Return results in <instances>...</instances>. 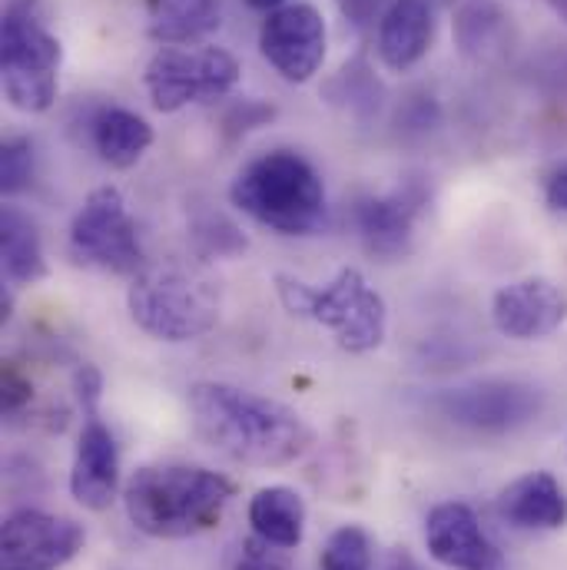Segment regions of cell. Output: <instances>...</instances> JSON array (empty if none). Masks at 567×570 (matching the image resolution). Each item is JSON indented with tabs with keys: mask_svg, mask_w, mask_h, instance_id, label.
<instances>
[{
	"mask_svg": "<svg viewBox=\"0 0 567 570\" xmlns=\"http://www.w3.org/2000/svg\"><path fill=\"white\" fill-rule=\"evenodd\" d=\"M127 305L146 335L163 342H196L219 322V295L209 279L183 266H143Z\"/></svg>",
	"mask_w": 567,
	"mask_h": 570,
	"instance_id": "5",
	"label": "cell"
},
{
	"mask_svg": "<svg viewBox=\"0 0 567 570\" xmlns=\"http://www.w3.org/2000/svg\"><path fill=\"white\" fill-rule=\"evenodd\" d=\"M0 259L3 276L13 285H33L47 276V256L37 223L17 206H3L0 216Z\"/></svg>",
	"mask_w": 567,
	"mask_h": 570,
	"instance_id": "21",
	"label": "cell"
},
{
	"mask_svg": "<svg viewBox=\"0 0 567 570\" xmlns=\"http://www.w3.org/2000/svg\"><path fill=\"white\" fill-rule=\"evenodd\" d=\"M273 117H276V107H266V104H260V100H243V104H236V107L226 114L223 130H226L229 140H236V137H246L250 130L266 127Z\"/></svg>",
	"mask_w": 567,
	"mask_h": 570,
	"instance_id": "27",
	"label": "cell"
},
{
	"mask_svg": "<svg viewBox=\"0 0 567 570\" xmlns=\"http://www.w3.org/2000/svg\"><path fill=\"white\" fill-rule=\"evenodd\" d=\"M389 570H422V568H419V561H416L409 551H392V558H389Z\"/></svg>",
	"mask_w": 567,
	"mask_h": 570,
	"instance_id": "33",
	"label": "cell"
},
{
	"mask_svg": "<svg viewBox=\"0 0 567 570\" xmlns=\"http://www.w3.org/2000/svg\"><path fill=\"white\" fill-rule=\"evenodd\" d=\"M117 488H120L117 438L97 415H90L77 441V454L70 468V494L87 511H107L117 501Z\"/></svg>",
	"mask_w": 567,
	"mask_h": 570,
	"instance_id": "15",
	"label": "cell"
},
{
	"mask_svg": "<svg viewBox=\"0 0 567 570\" xmlns=\"http://www.w3.org/2000/svg\"><path fill=\"white\" fill-rule=\"evenodd\" d=\"M434 43V7L431 0H392L379 17V60L405 73Z\"/></svg>",
	"mask_w": 567,
	"mask_h": 570,
	"instance_id": "16",
	"label": "cell"
},
{
	"mask_svg": "<svg viewBox=\"0 0 567 570\" xmlns=\"http://www.w3.org/2000/svg\"><path fill=\"white\" fill-rule=\"evenodd\" d=\"M90 142L114 169H130L153 146V127L127 107H100L90 120Z\"/></svg>",
	"mask_w": 567,
	"mask_h": 570,
	"instance_id": "19",
	"label": "cell"
},
{
	"mask_svg": "<svg viewBox=\"0 0 567 570\" xmlns=\"http://www.w3.org/2000/svg\"><path fill=\"white\" fill-rule=\"evenodd\" d=\"M428 186L412 176L385 196H365L352 209L355 233L375 259H402L416 246V223L428 209Z\"/></svg>",
	"mask_w": 567,
	"mask_h": 570,
	"instance_id": "11",
	"label": "cell"
},
{
	"mask_svg": "<svg viewBox=\"0 0 567 570\" xmlns=\"http://www.w3.org/2000/svg\"><path fill=\"white\" fill-rule=\"evenodd\" d=\"M7 570H23V568H7Z\"/></svg>",
	"mask_w": 567,
	"mask_h": 570,
	"instance_id": "36",
	"label": "cell"
},
{
	"mask_svg": "<svg viewBox=\"0 0 567 570\" xmlns=\"http://www.w3.org/2000/svg\"><path fill=\"white\" fill-rule=\"evenodd\" d=\"M149 37L163 43H189L219 23L216 0H146Z\"/></svg>",
	"mask_w": 567,
	"mask_h": 570,
	"instance_id": "22",
	"label": "cell"
},
{
	"mask_svg": "<svg viewBox=\"0 0 567 570\" xmlns=\"http://www.w3.org/2000/svg\"><path fill=\"white\" fill-rule=\"evenodd\" d=\"M551 3H555V10H558V13H565L567 17V0H551Z\"/></svg>",
	"mask_w": 567,
	"mask_h": 570,
	"instance_id": "35",
	"label": "cell"
},
{
	"mask_svg": "<svg viewBox=\"0 0 567 570\" xmlns=\"http://www.w3.org/2000/svg\"><path fill=\"white\" fill-rule=\"evenodd\" d=\"M74 389H77V399H80L84 415H87V419H90V415H97V402H100V392H104V379H100V372H97L94 365L77 368V375H74Z\"/></svg>",
	"mask_w": 567,
	"mask_h": 570,
	"instance_id": "29",
	"label": "cell"
},
{
	"mask_svg": "<svg viewBox=\"0 0 567 570\" xmlns=\"http://www.w3.org/2000/svg\"><path fill=\"white\" fill-rule=\"evenodd\" d=\"M250 524L260 541L280 551H295L305 538V501L285 484L263 488L250 501Z\"/></svg>",
	"mask_w": 567,
	"mask_h": 570,
	"instance_id": "20",
	"label": "cell"
},
{
	"mask_svg": "<svg viewBox=\"0 0 567 570\" xmlns=\"http://www.w3.org/2000/svg\"><path fill=\"white\" fill-rule=\"evenodd\" d=\"M30 399H33V385L17 372V365H7V368H3V412L13 415V412H20Z\"/></svg>",
	"mask_w": 567,
	"mask_h": 570,
	"instance_id": "30",
	"label": "cell"
},
{
	"mask_svg": "<svg viewBox=\"0 0 567 570\" xmlns=\"http://www.w3.org/2000/svg\"><path fill=\"white\" fill-rule=\"evenodd\" d=\"M253 10H266V13H273V10H280V7H285L289 0H246Z\"/></svg>",
	"mask_w": 567,
	"mask_h": 570,
	"instance_id": "34",
	"label": "cell"
},
{
	"mask_svg": "<svg viewBox=\"0 0 567 570\" xmlns=\"http://www.w3.org/2000/svg\"><path fill=\"white\" fill-rule=\"evenodd\" d=\"M270 548H273V544H266V541H260V538L246 541V544H243V554H239V561H236V568L233 570H289V564H285L283 558H276Z\"/></svg>",
	"mask_w": 567,
	"mask_h": 570,
	"instance_id": "28",
	"label": "cell"
},
{
	"mask_svg": "<svg viewBox=\"0 0 567 570\" xmlns=\"http://www.w3.org/2000/svg\"><path fill=\"white\" fill-rule=\"evenodd\" d=\"M236 488L226 474L199 464H146L124 491L130 524L156 541H179L213 531Z\"/></svg>",
	"mask_w": 567,
	"mask_h": 570,
	"instance_id": "2",
	"label": "cell"
},
{
	"mask_svg": "<svg viewBox=\"0 0 567 570\" xmlns=\"http://www.w3.org/2000/svg\"><path fill=\"white\" fill-rule=\"evenodd\" d=\"M229 199L280 236H312L325 226L329 213L322 176L295 149H270L250 159L236 173Z\"/></svg>",
	"mask_w": 567,
	"mask_h": 570,
	"instance_id": "3",
	"label": "cell"
},
{
	"mask_svg": "<svg viewBox=\"0 0 567 570\" xmlns=\"http://www.w3.org/2000/svg\"><path fill=\"white\" fill-rule=\"evenodd\" d=\"M498 514L518 531H561L567 494L551 471H528L498 494Z\"/></svg>",
	"mask_w": 567,
	"mask_h": 570,
	"instance_id": "17",
	"label": "cell"
},
{
	"mask_svg": "<svg viewBox=\"0 0 567 570\" xmlns=\"http://www.w3.org/2000/svg\"><path fill=\"white\" fill-rule=\"evenodd\" d=\"M322 570H372V541L359 524H342L329 534Z\"/></svg>",
	"mask_w": 567,
	"mask_h": 570,
	"instance_id": "23",
	"label": "cell"
},
{
	"mask_svg": "<svg viewBox=\"0 0 567 570\" xmlns=\"http://www.w3.org/2000/svg\"><path fill=\"white\" fill-rule=\"evenodd\" d=\"M189 415L209 448L239 464L283 468L312 448V428L299 412L226 382H196L189 389Z\"/></svg>",
	"mask_w": 567,
	"mask_h": 570,
	"instance_id": "1",
	"label": "cell"
},
{
	"mask_svg": "<svg viewBox=\"0 0 567 570\" xmlns=\"http://www.w3.org/2000/svg\"><path fill=\"white\" fill-rule=\"evenodd\" d=\"M495 328L518 342H535L555 335L567 322V292L551 279L531 276L505 285L491 302Z\"/></svg>",
	"mask_w": 567,
	"mask_h": 570,
	"instance_id": "14",
	"label": "cell"
},
{
	"mask_svg": "<svg viewBox=\"0 0 567 570\" xmlns=\"http://www.w3.org/2000/svg\"><path fill=\"white\" fill-rule=\"evenodd\" d=\"M431 409L461 431L505 438L541 419L545 392L518 379H481L438 392L431 399Z\"/></svg>",
	"mask_w": 567,
	"mask_h": 570,
	"instance_id": "7",
	"label": "cell"
},
{
	"mask_svg": "<svg viewBox=\"0 0 567 570\" xmlns=\"http://www.w3.org/2000/svg\"><path fill=\"white\" fill-rule=\"evenodd\" d=\"M193 239L206 256H233L246 249V236L223 216H206L203 223H196Z\"/></svg>",
	"mask_w": 567,
	"mask_h": 570,
	"instance_id": "25",
	"label": "cell"
},
{
	"mask_svg": "<svg viewBox=\"0 0 567 570\" xmlns=\"http://www.w3.org/2000/svg\"><path fill=\"white\" fill-rule=\"evenodd\" d=\"M87 541L84 524L74 518L47 514L37 508L13 511L3 521V561L7 568L57 570L80 554Z\"/></svg>",
	"mask_w": 567,
	"mask_h": 570,
	"instance_id": "12",
	"label": "cell"
},
{
	"mask_svg": "<svg viewBox=\"0 0 567 570\" xmlns=\"http://www.w3.org/2000/svg\"><path fill=\"white\" fill-rule=\"evenodd\" d=\"M545 203L555 213H567V159H561L555 169H548V176H545Z\"/></svg>",
	"mask_w": 567,
	"mask_h": 570,
	"instance_id": "32",
	"label": "cell"
},
{
	"mask_svg": "<svg viewBox=\"0 0 567 570\" xmlns=\"http://www.w3.org/2000/svg\"><path fill=\"white\" fill-rule=\"evenodd\" d=\"M434 120H438V107H434L431 97H412V104L405 107V117L399 114V124H402L405 130H416V134L431 130Z\"/></svg>",
	"mask_w": 567,
	"mask_h": 570,
	"instance_id": "31",
	"label": "cell"
},
{
	"mask_svg": "<svg viewBox=\"0 0 567 570\" xmlns=\"http://www.w3.org/2000/svg\"><path fill=\"white\" fill-rule=\"evenodd\" d=\"M70 256L80 266H94L114 276H137L143 259L137 223L117 186L94 189L70 223Z\"/></svg>",
	"mask_w": 567,
	"mask_h": 570,
	"instance_id": "9",
	"label": "cell"
},
{
	"mask_svg": "<svg viewBox=\"0 0 567 570\" xmlns=\"http://www.w3.org/2000/svg\"><path fill=\"white\" fill-rule=\"evenodd\" d=\"M63 60L60 40L47 30L33 3H10L0 27L3 97L20 114H47L57 104V70Z\"/></svg>",
	"mask_w": 567,
	"mask_h": 570,
	"instance_id": "6",
	"label": "cell"
},
{
	"mask_svg": "<svg viewBox=\"0 0 567 570\" xmlns=\"http://www.w3.org/2000/svg\"><path fill=\"white\" fill-rule=\"evenodd\" d=\"M276 285L283 305L295 318L325 325L345 352L362 355L385 342V298L365 283L359 269H342L325 285H309L292 276H276Z\"/></svg>",
	"mask_w": 567,
	"mask_h": 570,
	"instance_id": "4",
	"label": "cell"
},
{
	"mask_svg": "<svg viewBox=\"0 0 567 570\" xmlns=\"http://www.w3.org/2000/svg\"><path fill=\"white\" fill-rule=\"evenodd\" d=\"M335 87H339V100H345V104H352V107H379V83H375V77H372V70L362 63V60H355V63H349V67H342V73H339V80H335Z\"/></svg>",
	"mask_w": 567,
	"mask_h": 570,
	"instance_id": "26",
	"label": "cell"
},
{
	"mask_svg": "<svg viewBox=\"0 0 567 570\" xmlns=\"http://www.w3.org/2000/svg\"><path fill=\"white\" fill-rule=\"evenodd\" d=\"M325 20L312 3H285L263 20L260 50L285 83H309L325 63Z\"/></svg>",
	"mask_w": 567,
	"mask_h": 570,
	"instance_id": "10",
	"label": "cell"
},
{
	"mask_svg": "<svg viewBox=\"0 0 567 570\" xmlns=\"http://www.w3.org/2000/svg\"><path fill=\"white\" fill-rule=\"evenodd\" d=\"M33 142L27 137H10L0 146V189L3 196H17L33 179Z\"/></svg>",
	"mask_w": 567,
	"mask_h": 570,
	"instance_id": "24",
	"label": "cell"
},
{
	"mask_svg": "<svg viewBox=\"0 0 567 570\" xmlns=\"http://www.w3.org/2000/svg\"><path fill=\"white\" fill-rule=\"evenodd\" d=\"M454 40L468 60L495 63L511 50V17L495 0H468L454 13Z\"/></svg>",
	"mask_w": 567,
	"mask_h": 570,
	"instance_id": "18",
	"label": "cell"
},
{
	"mask_svg": "<svg viewBox=\"0 0 567 570\" xmlns=\"http://www.w3.org/2000/svg\"><path fill=\"white\" fill-rule=\"evenodd\" d=\"M239 83V60L223 47L179 50L163 47L146 63V90L159 114H176L189 104L223 100Z\"/></svg>",
	"mask_w": 567,
	"mask_h": 570,
	"instance_id": "8",
	"label": "cell"
},
{
	"mask_svg": "<svg viewBox=\"0 0 567 570\" xmlns=\"http://www.w3.org/2000/svg\"><path fill=\"white\" fill-rule=\"evenodd\" d=\"M426 548L448 570H511L465 501H444L428 511Z\"/></svg>",
	"mask_w": 567,
	"mask_h": 570,
	"instance_id": "13",
	"label": "cell"
}]
</instances>
